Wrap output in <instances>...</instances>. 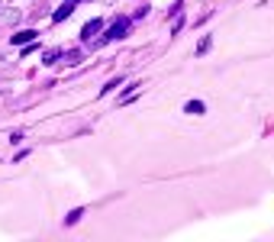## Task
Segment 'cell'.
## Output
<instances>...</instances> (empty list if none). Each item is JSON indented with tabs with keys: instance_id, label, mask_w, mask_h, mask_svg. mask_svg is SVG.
<instances>
[{
	"instance_id": "cell-10",
	"label": "cell",
	"mask_w": 274,
	"mask_h": 242,
	"mask_svg": "<svg viewBox=\"0 0 274 242\" xmlns=\"http://www.w3.org/2000/svg\"><path fill=\"white\" fill-rule=\"evenodd\" d=\"M68 3H81V0H68Z\"/></svg>"
},
{
	"instance_id": "cell-8",
	"label": "cell",
	"mask_w": 274,
	"mask_h": 242,
	"mask_svg": "<svg viewBox=\"0 0 274 242\" xmlns=\"http://www.w3.org/2000/svg\"><path fill=\"white\" fill-rule=\"evenodd\" d=\"M81 217H84V210H81V207H78V210H71V213H68V217H65V226H74V223H78Z\"/></svg>"
},
{
	"instance_id": "cell-5",
	"label": "cell",
	"mask_w": 274,
	"mask_h": 242,
	"mask_svg": "<svg viewBox=\"0 0 274 242\" xmlns=\"http://www.w3.org/2000/svg\"><path fill=\"white\" fill-rule=\"evenodd\" d=\"M74 13V3H68L65 0V6H58V10H55V23H61V19H68Z\"/></svg>"
},
{
	"instance_id": "cell-4",
	"label": "cell",
	"mask_w": 274,
	"mask_h": 242,
	"mask_svg": "<svg viewBox=\"0 0 274 242\" xmlns=\"http://www.w3.org/2000/svg\"><path fill=\"white\" fill-rule=\"evenodd\" d=\"M184 113H190V116H200V113H207V103H203V100H190L187 107H184Z\"/></svg>"
},
{
	"instance_id": "cell-9",
	"label": "cell",
	"mask_w": 274,
	"mask_h": 242,
	"mask_svg": "<svg viewBox=\"0 0 274 242\" xmlns=\"http://www.w3.org/2000/svg\"><path fill=\"white\" fill-rule=\"evenodd\" d=\"M210 45H213V39H200V45H197V55H203V52H210Z\"/></svg>"
},
{
	"instance_id": "cell-3",
	"label": "cell",
	"mask_w": 274,
	"mask_h": 242,
	"mask_svg": "<svg viewBox=\"0 0 274 242\" xmlns=\"http://www.w3.org/2000/svg\"><path fill=\"white\" fill-rule=\"evenodd\" d=\"M126 29H129V19H116V23L113 26H110V29H107V36L104 39H123V36H126Z\"/></svg>"
},
{
	"instance_id": "cell-6",
	"label": "cell",
	"mask_w": 274,
	"mask_h": 242,
	"mask_svg": "<svg viewBox=\"0 0 274 242\" xmlns=\"http://www.w3.org/2000/svg\"><path fill=\"white\" fill-rule=\"evenodd\" d=\"M61 58H65V65H78L81 52H78V48H71V52H61Z\"/></svg>"
},
{
	"instance_id": "cell-7",
	"label": "cell",
	"mask_w": 274,
	"mask_h": 242,
	"mask_svg": "<svg viewBox=\"0 0 274 242\" xmlns=\"http://www.w3.org/2000/svg\"><path fill=\"white\" fill-rule=\"evenodd\" d=\"M55 58H61V48H49V52H42L45 65H55Z\"/></svg>"
},
{
	"instance_id": "cell-1",
	"label": "cell",
	"mask_w": 274,
	"mask_h": 242,
	"mask_svg": "<svg viewBox=\"0 0 274 242\" xmlns=\"http://www.w3.org/2000/svg\"><path fill=\"white\" fill-rule=\"evenodd\" d=\"M97 32H104V19H87V23H84V29H81V36H84L87 39V42H91V39L94 36H97Z\"/></svg>"
},
{
	"instance_id": "cell-2",
	"label": "cell",
	"mask_w": 274,
	"mask_h": 242,
	"mask_svg": "<svg viewBox=\"0 0 274 242\" xmlns=\"http://www.w3.org/2000/svg\"><path fill=\"white\" fill-rule=\"evenodd\" d=\"M36 36H39L36 29H19L16 36H10V42L13 45H32V42H36Z\"/></svg>"
}]
</instances>
